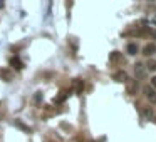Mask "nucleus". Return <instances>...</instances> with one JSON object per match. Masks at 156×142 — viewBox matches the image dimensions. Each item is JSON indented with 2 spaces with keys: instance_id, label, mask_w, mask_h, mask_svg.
<instances>
[{
  "instance_id": "dca6fc26",
  "label": "nucleus",
  "mask_w": 156,
  "mask_h": 142,
  "mask_svg": "<svg viewBox=\"0 0 156 142\" xmlns=\"http://www.w3.org/2000/svg\"><path fill=\"white\" fill-rule=\"evenodd\" d=\"M2 7H3V2H0V8H2Z\"/></svg>"
},
{
  "instance_id": "ddd939ff",
  "label": "nucleus",
  "mask_w": 156,
  "mask_h": 142,
  "mask_svg": "<svg viewBox=\"0 0 156 142\" xmlns=\"http://www.w3.org/2000/svg\"><path fill=\"white\" fill-rule=\"evenodd\" d=\"M0 75H3V77H5L7 80H10V74H8L7 70H0Z\"/></svg>"
},
{
  "instance_id": "9d476101",
  "label": "nucleus",
  "mask_w": 156,
  "mask_h": 142,
  "mask_svg": "<svg viewBox=\"0 0 156 142\" xmlns=\"http://www.w3.org/2000/svg\"><path fill=\"white\" fill-rule=\"evenodd\" d=\"M15 125H17V127H20L22 130H25V132H30V129H29V127H25V125H24L22 122H19V121H15Z\"/></svg>"
},
{
  "instance_id": "f257e3e1",
  "label": "nucleus",
  "mask_w": 156,
  "mask_h": 142,
  "mask_svg": "<svg viewBox=\"0 0 156 142\" xmlns=\"http://www.w3.org/2000/svg\"><path fill=\"white\" fill-rule=\"evenodd\" d=\"M144 94H146V99H148L151 104H156V90L151 87V85L144 87Z\"/></svg>"
},
{
  "instance_id": "20e7f679",
  "label": "nucleus",
  "mask_w": 156,
  "mask_h": 142,
  "mask_svg": "<svg viewBox=\"0 0 156 142\" xmlns=\"http://www.w3.org/2000/svg\"><path fill=\"white\" fill-rule=\"evenodd\" d=\"M143 54H144V55H153V54H156V45H155V44H148L146 47L143 48Z\"/></svg>"
},
{
  "instance_id": "423d86ee",
  "label": "nucleus",
  "mask_w": 156,
  "mask_h": 142,
  "mask_svg": "<svg viewBox=\"0 0 156 142\" xmlns=\"http://www.w3.org/2000/svg\"><path fill=\"white\" fill-rule=\"evenodd\" d=\"M128 94H131V95L136 94V82L134 80H129V84H128Z\"/></svg>"
},
{
  "instance_id": "6e6552de",
  "label": "nucleus",
  "mask_w": 156,
  "mask_h": 142,
  "mask_svg": "<svg viewBox=\"0 0 156 142\" xmlns=\"http://www.w3.org/2000/svg\"><path fill=\"white\" fill-rule=\"evenodd\" d=\"M146 69H148V70H151V72H155V70H156V60H153V59H151V60H148Z\"/></svg>"
},
{
  "instance_id": "2eb2a0df",
  "label": "nucleus",
  "mask_w": 156,
  "mask_h": 142,
  "mask_svg": "<svg viewBox=\"0 0 156 142\" xmlns=\"http://www.w3.org/2000/svg\"><path fill=\"white\" fill-rule=\"evenodd\" d=\"M153 39H155V40H156V30H155V32H153Z\"/></svg>"
},
{
  "instance_id": "7ed1b4c3",
  "label": "nucleus",
  "mask_w": 156,
  "mask_h": 142,
  "mask_svg": "<svg viewBox=\"0 0 156 142\" xmlns=\"http://www.w3.org/2000/svg\"><path fill=\"white\" fill-rule=\"evenodd\" d=\"M144 67H146V65H143V62H138L134 65V72H136V77H138V79L144 77Z\"/></svg>"
},
{
  "instance_id": "1a4fd4ad",
  "label": "nucleus",
  "mask_w": 156,
  "mask_h": 142,
  "mask_svg": "<svg viewBox=\"0 0 156 142\" xmlns=\"http://www.w3.org/2000/svg\"><path fill=\"white\" fill-rule=\"evenodd\" d=\"M143 114H144V117H146V119H153V110H151L149 107L143 109Z\"/></svg>"
},
{
  "instance_id": "f03ea898",
  "label": "nucleus",
  "mask_w": 156,
  "mask_h": 142,
  "mask_svg": "<svg viewBox=\"0 0 156 142\" xmlns=\"http://www.w3.org/2000/svg\"><path fill=\"white\" fill-rule=\"evenodd\" d=\"M113 79H114L116 82H128V74L126 72H122V70H119V72H116L114 75H113Z\"/></svg>"
},
{
  "instance_id": "9b49d317",
  "label": "nucleus",
  "mask_w": 156,
  "mask_h": 142,
  "mask_svg": "<svg viewBox=\"0 0 156 142\" xmlns=\"http://www.w3.org/2000/svg\"><path fill=\"white\" fill-rule=\"evenodd\" d=\"M119 59H121L119 52H113V54H111V60H119Z\"/></svg>"
},
{
  "instance_id": "39448f33",
  "label": "nucleus",
  "mask_w": 156,
  "mask_h": 142,
  "mask_svg": "<svg viewBox=\"0 0 156 142\" xmlns=\"http://www.w3.org/2000/svg\"><path fill=\"white\" fill-rule=\"evenodd\" d=\"M126 50H128L129 55H136V54H138V45H136V44H128Z\"/></svg>"
},
{
  "instance_id": "4468645a",
  "label": "nucleus",
  "mask_w": 156,
  "mask_h": 142,
  "mask_svg": "<svg viewBox=\"0 0 156 142\" xmlns=\"http://www.w3.org/2000/svg\"><path fill=\"white\" fill-rule=\"evenodd\" d=\"M151 87L156 90V75H155V77H151Z\"/></svg>"
},
{
  "instance_id": "f8f14e48",
  "label": "nucleus",
  "mask_w": 156,
  "mask_h": 142,
  "mask_svg": "<svg viewBox=\"0 0 156 142\" xmlns=\"http://www.w3.org/2000/svg\"><path fill=\"white\" fill-rule=\"evenodd\" d=\"M82 89H84V84H82V80H77V94H81Z\"/></svg>"
},
{
  "instance_id": "0eeeda50",
  "label": "nucleus",
  "mask_w": 156,
  "mask_h": 142,
  "mask_svg": "<svg viewBox=\"0 0 156 142\" xmlns=\"http://www.w3.org/2000/svg\"><path fill=\"white\" fill-rule=\"evenodd\" d=\"M10 65L14 69H22V62L19 60V57H14V59L10 60Z\"/></svg>"
}]
</instances>
